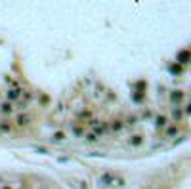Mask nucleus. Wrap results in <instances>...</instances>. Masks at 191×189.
I'll use <instances>...</instances> for the list:
<instances>
[{"label":"nucleus","mask_w":191,"mask_h":189,"mask_svg":"<svg viewBox=\"0 0 191 189\" xmlns=\"http://www.w3.org/2000/svg\"><path fill=\"white\" fill-rule=\"evenodd\" d=\"M126 180L115 172H103L101 176H97V185L99 187H122Z\"/></svg>","instance_id":"1"},{"label":"nucleus","mask_w":191,"mask_h":189,"mask_svg":"<svg viewBox=\"0 0 191 189\" xmlns=\"http://www.w3.org/2000/svg\"><path fill=\"white\" fill-rule=\"evenodd\" d=\"M166 124H168V119H166L164 115L155 117V126H157V128H166Z\"/></svg>","instance_id":"2"},{"label":"nucleus","mask_w":191,"mask_h":189,"mask_svg":"<svg viewBox=\"0 0 191 189\" xmlns=\"http://www.w3.org/2000/svg\"><path fill=\"white\" fill-rule=\"evenodd\" d=\"M29 122H31V117H29V115H19L17 119H15V124L17 126H27Z\"/></svg>","instance_id":"3"},{"label":"nucleus","mask_w":191,"mask_h":189,"mask_svg":"<svg viewBox=\"0 0 191 189\" xmlns=\"http://www.w3.org/2000/svg\"><path fill=\"white\" fill-rule=\"evenodd\" d=\"M0 111H2L4 115H12V113H13L12 103H10V101H4V103H0Z\"/></svg>","instance_id":"4"},{"label":"nucleus","mask_w":191,"mask_h":189,"mask_svg":"<svg viewBox=\"0 0 191 189\" xmlns=\"http://www.w3.org/2000/svg\"><path fill=\"white\" fill-rule=\"evenodd\" d=\"M178 132H180V128L176 124H172V126H168V128H166V134H164V136H166V138H174Z\"/></svg>","instance_id":"5"},{"label":"nucleus","mask_w":191,"mask_h":189,"mask_svg":"<svg viewBox=\"0 0 191 189\" xmlns=\"http://www.w3.org/2000/svg\"><path fill=\"white\" fill-rule=\"evenodd\" d=\"M182 117H184V111L176 105V107L172 109V119H174V120H182Z\"/></svg>","instance_id":"6"},{"label":"nucleus","mask_w":191,"mask_h":189,"mask_svg":"<svg viewBox=\"0 0 191 189\" xmlns=\"http://www.w3.org/2000/svg\"><path fill=\"white\" fill-rule=\"evenodd\" d=\"M21 95V88H13V90H8V99H17Z\"/></svg>","instance_id":"7"},{"label":"nucleus","mask_w":191,"mask_h":189,"mask_svg":"<svg viewBox=\"0 0 191 189\" xmlns=\"http://www.w3.org/2000/svg\"><path fill=\"white\" fill-rule=\"evenodd\" d=\"M122 128H124L122 120H113V122H111V130H113V132H121Z\"/></svg>","instance_id":"8"},{"label":"nucleus","mask_w":191,"mask_h":189,"mask_svg":"<svg viewBox=\"0 0 191 189\" xmlns=\"http://www.w3.org/2000/svg\"><path fill=\"white\" fill-rule=\"evenodd\" d=\"M6 132H12V126L8 124V120H2L0 122V134H6Z\"/></svg>","instance_id":"9"},{"label":"nucleus","mask_w":191,"mask_h":189,"mask_svg":"<svg viewBox=\"0 0 191 189\" xmlns=\"http://www.w3.org/2000/svg\"><path fill=\"white\" fill-rule=\"evenodd\" d=\"M170 99H172V101H176V103H178V101H182V99H184V94H182V92H180V90H176V92H172Z\"/></svg>","instance_id":"10"},{"label":"nucleus","mask_w":191,"mask_h":189,"mask_svg":"<svg viewBox=\"0 0 191 189\" xmlns=\"http://www.w3.org/2000/svg\"><path fill=\"white\" fill-rule=\"evenodd\" d=\"M65 139V132H56L52 134V141H63Z\"/></svg>","instance_id":"11"},{"label":"nucleus","mask_w":191,"mask_h":189,"mask_svg":"<svg viewBox=\"0 0 191 189\" xmlns=\"http://www.w3.org/2000/svg\"><path fill=\"white\" fill-rule=\"evenodd\" d=\"M141 141H143V139H141V136H132V138H130V145H134V147L141 145Z\"/></svg>","instance_id":"12"},{"label":"nucleus","mask_w":191,"mask_h":189,"mask_svg":"<svg viewBox=\"0 0 191 189\" xmlns=\"http://www.w3.org/2000/svg\"><path fill=\"white\" fill-rule=\"evenodd\" d=\"M126 124H128V126H136V124H138V117H136V115L128 117V119H126Z\"/></svg>","instance_id":"13"},{"label":"nucleus","mask_w":191,"mask_h":189,"mask_svg":"<svg viewBox=\"0 0 191 189\" xmlns=\"http://www.w3.org/2000/svg\"><path fill=\"white\" fill-rule=\"evenodd\" d=\"M73 134H75L76 138H78V136H82V128H80L78 124H75V126H73Z\"/></svg>","instance_id":"14"},{"label":"nucleus","mask_w":191,"mask_h":189,"mask_svg":"<svg viewBox=\"0 0 191 189\" xmlns=\"http://www.w3.org/2000/svg\"><path fill=\"white\" fill-rule=\"evenodd\" d=\"M86 141H88V143H96V141H97V136H96V134H88V136H86Z\"/></svg>","instance_id":"15"},{"label":"nucleus","mask_w":191,"mask_h":189,"mask_svg":"<svg viewBox=\"0 0 191 189\" xmlns=\"http://www.w3.org/2000/svg\"><path fill=\"white\" fill-rule=\"evenodd\" d=\"M180 63H187V52H180Z\"/></svg>","instance_id":"16"},{"label":"nucleus","mask_w":191,"mask_h":189,"mask_svg":"<svg viewBox=\"0 0 191 189\" xmlns=\"http://www.w3.org/2000/svg\"><path fill=\"white\" fill-rule=\"evenodd\" d=\"M4 189H10V187H4Z\"/></svg>","instance_id":"17"}]
</instances>
